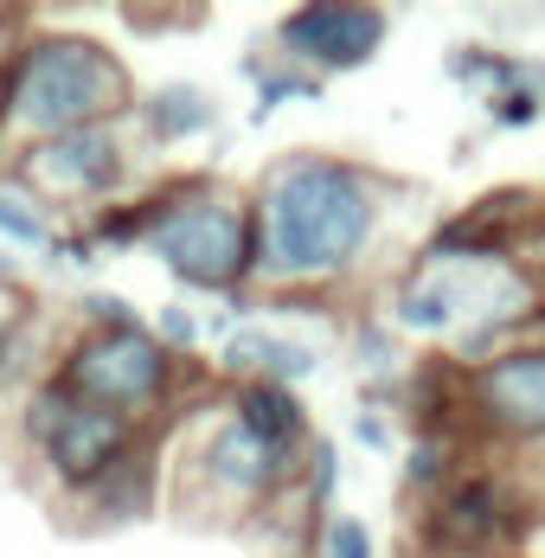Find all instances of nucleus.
Wrapping results in <instances>:
<instances>
[{"instance_id": "nucleus-2", "label": "nucleus", "mask_w": 545, "mask_h": 558, "mask_svg": "<svg viewBox=\"0 0 545 558\" xmlns=\"http://www.w3.org/2000/svg\"><path fill=\"white\" fill-rule=\"evenodd\" d=\"M129 110H135V77L109 39L77 33V26H33L7 39L0 116H7L13 148L97 129V122H129Z\"/></svg>"}, {"instance_id": "nucleus-22", "label": "nucleus", "mask_w": 545, "mask_h": 558, "mask_svg": "<svg viewBox=\"0 0 545 558\" xmlns=\"http://www.w3.org/2000/svg\"><path fill=\"white\" fill-rule=\"evenodd\" d=\"M488 116H494V129H526V122H540L545 116V97L526 84V71H520V84L513 90H500L488 104Z\"/></svg>"}, {"instance_id": "nucleus-14", "label": "nucleus", "mask_w": 545, "mask_h": 558, "mask_svg": "<svg viewBox=\"0 0 545 558\" xmlns=\"http://www.w3.org/2000/svg\"><path fill=\"white\" fill-rule=\"evenodd\" d=\"M218 391H225L231 417H238L257 444L282 449V456H308L315 424H308V404H302L295 386H264V379H251V386H218Z\"/></svg>"}, {"instance_id": "nucleus-16", "label": "nucleus", "mask_w": 545, "mask_h": 558, "mask_svg": "<svg viewBox=\"0 0 545 558\" xmlns=\"http://www.w3.org/2000/svg\"><path fill=\"white\" fill-rule=\"evenodd\" d=\"M244 71H251V122L264 129L282 104H322L327 84L322 77H308V71H295V64H282V58H244Z\"/></svg>"}, {"instance_id": "nucleus-1", "label": "nucleus", "mask_w": 545, "mask_h": 558, "mask_svg": "<svg viewBox=\"0 0 545 558\" xmlns=\"http://www.w3.org/2000/svg\"><path fill=\"white\" fill-rule=\"evenodd\" d=\"M404 186L366 161L327 155V148H289L251 186V225H257V289L264 295H315L360 282L373 270L379 244L391 238Z\"/></svg>"}, {"instance_id": "nucleus-15", "label": "nucleus", "mask_w": 545, "mask_h": 558, "mask_svg": "<svg viewBox=\"0 0 545 558\" xmlns=\"http://www.w3.org/2000/svg\"><path fill=\"white\" fill-rule=\"evenodd\" d=\"M218 122V97L173 77L161 90H135V110H129V129H142V142L155 148H180V142H199Z\"/></svg>"}, {"instance_id": "nucleus-26", "label": "nucleus", "mask_w": 545, "mask_h": 558, "mask_svg": "<svg viewBox=\"0 0 545 558\" xmlns=\"http://www.w3.org/2000/svg\"><path fill=\"white\" fill-rule=\"evenodd\" d=\"M0 142H7V116H0Z\"/></svg>"}, {"instance_id": "nucleus-7", "label": "nucleus", "mask_w": 545, "mask_h": 558, "mask_svg": "<svg viewBox=\"0 0 545 558\" xmlns=\"http://www.w3.org/2000/svg\"><path fill=\"white\" fill-rule=\"evenodd\" d=\"M13 437L26 449L33 475L52 488L58 501H71V495H84L104 469H116L148 430H135L129 417L90 411V404H77L71 391H58L52 379H39L33 391L13 398Z\"/></svg>"}, {"instance_id": "nucleus-10", "label": "nucleus", "mask_w": 545, "mask_h": 558, "mask_svg": "<svg viewBox=\"0 0 545 558\" xmlns=\"http://www.w3.org/2000/svg\"><path fill=\"white\" fill-rule=\"evenodd\" d=\"M270 39L282 64H295L308 77H340L385 52L391 20H385V7H360V0H308L276 20Z\"/></svg>"}, {"instance_id": "nucleus-18", "label": "nucleus", "mask_w": 545, "mask_h": 558, "mask_svg": "<svg viewBox=\"0 0 545 558\" xmlns=\"http://www.w3.org/2000/svg\"><path fill=\"white\" fill-rule=\"evenodd\" d=\"M469 456H475L469 437H411V449H404V495L411 501H431Z\"/></svg>"}, {"instance_id": "nucleus-4", "label": "nucleus", "mask_w": 545, "mask_h": 558, "mask_svg": "<svg viewBox=\"0 0 545 558\" xmlns=\"http://www.w3.org/2000/svg\"><path fill=\"white\" fill-rule=\"evenodd\" d=\"M545 520L540 449H475L431 501H417L411 539L424 558H507Z\"/></svg>"}, {"instance_id": "nucleus-24", "label": "nucleus", "mask_w": 545, "mask_h": 558, "mask_svg": "<svg viewBox=\"0 0 545 558\" xmlns=\"http://www.w3.org/2000/svg\"><path fill=\"white\" fill-rule=\"evenodd\" d=\"M513 264L545 289V193H540V206H533V219H526V231H520V244H513Z\"/></svg>"}, {"instance_id": "nucleus-23", "label": "nucleus", "mask_w": 545, "mask_h": 558, "mask_svg": "<svg viewBox=\"0 0 545 558\" xmlns=\"http://www.w3.org/2000/svg\"><path fill=\"white\" fill-rule=\"evenodd\" d=\"M77 328H142V315H135V302H122L109 289H90L77 302Z\"/></svg>"}, {"instance_id": "nucleus-21", "label": "nucleus", "mask_w": 545, "mask_h": 558, "mask_svg": "<svg viewBox=\"0 0 545 558\" xmlns=\"http://www.w3.org/2000/svg\"><path fill=\"white\" fill-rule=\"evenodd\" d=\"M148 335L161 340L173 360H199V347H206V322H199V315H193L186 302H167L161 315L148 322Z\"/></svg>"}, {"instance_id": "nucleus-13", "label": "nucleus", "mask_w": 545, "mask_h": 558, "mask_svg": "<svg viewBox=\"0 0 545 558\" xmlns=\"http://www.w3.org/2000/svg\"><path fill=\"white\" fill-rule=\"evenodd\" d=\"M533 206H540L533 186H494L475 206H462L456 219L436 225L417 251L424 257H513V244H520V231L533 219Z\"/></svg>"}, {"instance_id": "nucleus-19", "label": "nucleus", "mask_w": 545, "mask_h": 558, "mask_svg": "<svg viewBox=\"0 0 545 558\" xmlns=\"http://www.w3.org/2000/svg\"><path fill=\"white\" fill-rule=\"evenodd\" d=\"M0 238L7 244H26V251H46L52 244V213L26 186H13V180H0Z\"/></svg>"}, {"instance_id": "nucleus-3", "label": "nucleus", "mask_w": 545, "mask_h": 558, "mask_svg": "<svg viewBox=\"0 0 545 558\" xmlns=\"http://www.w3.org/2000/svg\"><path fill=\"white\" fill-rule=\"evenodd\" d=\"M161 456H167V501L199 526H257L302 482V456L257 444L231 417L225 391L218 398L206 391L199 404H186L167 424Z\"/></svg>"}, {"instance_id": "nucleus-6", "label": "nucleus", "mask_w": 545, "mask_h": 558, "mask_svg": "<svg viewBox=\"0 0 545 558\" xmlns=\"http://www.w3.org/2000/svg\"><path fill=\"white\" fill-rule=\"evenodd\" d=\"M155 225L148 244L155 264L193 295H251L257 289V225H251V193L225 186L213 173H180L148 186Z\"/></svg>"}, {"instance_id": "nucleus-5", "label": "nucleus", "mask_w": 545, "mask_h": 558, "mask_svg": "<svg viewBox=\"0 0 545 558\" xmlns=\"http://www.w3.org/2000/svg\"><path fill=\"white\" fill-rule=\"evenodd\" d=\"M46 379L90 411L129 417L135 430H167L186 404H199L206 366L173 360L142 322V328H71L52 347Z\"/></svg>"}, {"instance_id": "nucleus-25", "label": "nucleus", "mask_w": 545, "mask_h": 558, "mask_svg": "<svg viewBox=\"0 0 545 558\" xmlns=\"http://www.w3.org/2000/svg\"><path fill=\"white\" fill-rule=\"evenodd\" d=\"M353 444L360 449H391V411L360 404V411H353Z\"/></svg>"}, {"instance_id": "nucleus-11", "label": "nucleus", "mask_w": 545, "mask_h": 558, "mask_svg": "<svg viewBox=\"0 0 545 558\" xmlns=\"http://www.w3.org/2000/svg\"><path fill=\"white\" fill-rule=\"evenodd\" d=\"M161 501H167V456H161V430H148L116 469H104L84 495H71L58 507H64L71 533H116V526L148 520Z\"/></svg>"}, {"instance_id": "nucleus-9", "label": "nucleus", "mask_w": 545, "mask_h": 558, "mask_svg": "<svg viewBox=\"0 0 545 558\" xmlns=\"http://www.w3.org/2000/svg\"><path fill=\"white\" fill-rule=\"evenodd\" d=\"M462 437L475 449H540L545 444V340L513 347L462 386Z\"/></svg>"}, {"instance_id": "nucleus-8", "label": "nucleus", "mask_w": 545, "mask_h": 558, "mask_svg": "<svg viewBox=\"0 0 545 558\" xmlns=\"http://www.w3.org/2000/svg\"><path fill=\"white\" fill-rule=\"evenodd\" d=\"M135 129L129 122H97V129H71L52 142H26L13 148V186H26L39 206H71V213H97L109 199L129 193L135 180Z\"/></svg>"}, {"instance_id": "nucleus-12", "label": "nucleus", "mask_w": 545, "mask_h": 558, "mask_svg": "<svg viewBox=\"0 0 545 558\" xmlns=\"http://www.w3.org/2000/svg\"><path fill=\"white\" fill-rule=\"evenodd\" d=\"M308 373H322V347L308 335L282 328L270 315L225 328V347H218V379L225 386H251V379H264V386H302Z\"/></svg>"}, {"instance_id": "nucleus-17", "label": "nucleus", "mask_w": 545, "mask_h": 558, "mask_svg": "<svg viewBox=\"0 0 545 558\" xmlns=\"http://www.w3.org/2000/svg\"><path fill=\"white\" fill-rule=\"evenodd\" d=\"M443 71H449L462 90H475L482 104H494L500 90H513V84H520V58L500 52V46H482V39L449 46V52H443Z\"/></svg>"}, {"instance_id": "nucleus-20", "label": "nucleus", "mask_w": 545, "mask_h": 558, "mask_svg": "<svg viewBox=\"0 0 545 558\" xmlns=\"http://www.w3.org/2000/svg\"><path fill=\"white\" fill-rule=\"evenodd\" d=\"M315 558H379V539L360 513H327L315 533Z\"/></svg>"}]
</instances>
